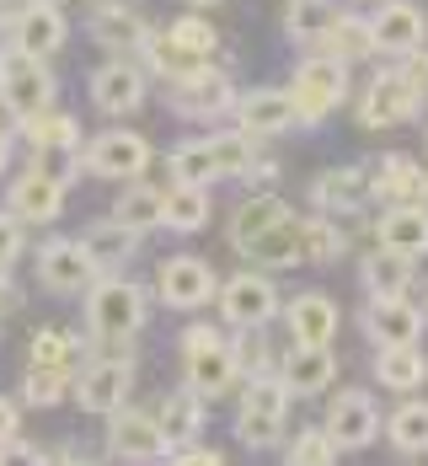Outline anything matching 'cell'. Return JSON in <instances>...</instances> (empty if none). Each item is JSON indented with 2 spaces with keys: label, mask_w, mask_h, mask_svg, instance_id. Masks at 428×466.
I'll return each instance as SVG.
<instances>
[{
  "label": "cell",
  "mask_w": 428,
  "mask_h": 466,
  "mask_svg": "<svg viewBox=\"0 0 428 466\" xmlns=\"http://www.w3.org/2000/svg\"><path fill=\"white\" fill-rule=\"evenodd\" d=\"M81 247L92 252V263H96V268L107 274V268H118V263H129V258L140 252V231H134V226H124L118 215H107V220L86 226Z\"/></svg>",
  "instance_id": "28"
},
{
  "label": "cell",
  "mask_w": 428,
  "mask_h": 466,
  "mask_svg": "<svg viewBox=\"0 0 428 466\" xmlns=\"http://www.w3.org/2000/svg\"><path fill=\"white\" fill-rule=\"evenodd\" d=\"M370 198H385V204H407L418 198V183H423V167L413 156H381L370 172Z\"/></svg>",
  "instance_id": "31"
},
{
  "label": "cell",
  "mask_w": 428,
  "mask_h": 466,
  "mask_svg": "<svg viewBox=\"0 0 428 466\" xmlns=\"http://www.w3.org/2000/svg\"><path fill=\"white\" fill-rule=\"evenodd\" d=\"M102 268L92 263V252L70 236H54L38 247V284L48 295H86V284L96 279Z\"/></svg>",
  "instance_id": "13"
},
{
  "label": "cell",
  "mask_w": 428,
  "mask_h": 466,
  "mask_svg": "<svg viewBox=\"0 0 428 466\" xmlns=\"http://www.w3.org/2000/svg\"><path fill=\"white\" fill-rule=\"evenodd\" d=\"M107 456H118V461H166L172 445H166L155 413H140V408L124 402V408L107 413Z\"/></svg>",
  "instance_id": "11"
},
{
  "label": "cell",
  "mask_w": 428,
  "mask_h": 466,
  "mask_svg": "<svg viewBox=\"0 0 428 466\" xmlns=\"http://www.w3.org/2000/svg\"><path fill=\"white\" fill-rule=\"evenodd\" d=\"M161 226L166 231H204L209 226V187L204 183H172L161 193Z\"/></svg>",
  "instance_id": "30"
},
{
  "label": "cell",
  "mask_w": 428,
  "mask_h": 466,
  "mask_svg": "<svg viewBox=\"0 0 428 466\" xmlns=\"http://www.w3.org/2000/svg\"><path fill=\"white\" fill-rule=\"evenodd\" d=\"M364 198H370L364 167H337V172H322V177L311 183V204H316L322 215H359Z\"/></svg>",
  "instance_id": "25"
},
{
  "label": "cell",
  "mask_w": 428,
  "mask_h": 466,
  "mask_svg": "<svg viewBox=\"0 0 428 466\" xmlns=\"http://www.w3.org/2000/svg\"><path fill=\"white\" fill-rule=\"evenodd\" d=\"M22 252H27V226H22V220H16L11 209H0V263L11 268V263H16Z\"/></svg>",
  "instance_id": "46"
},
{
  "label": "cell",
  "mask_w": 428,
  "mask_h": 466,
  "mask_svg": "<svg viewBox=\"0 0 428 466\" xmlns=\"http://www.w3.org/2000/svg\"><path fill=\"white\" fill-rule=\"evenodd\" d=\"M289 461H294V466H333V461H337V445H333V434H327L322 423H311V429H300V434L289 440Z\"/></svg>",
  "instance_id": "44"
},
{
  "label": "cell",
  "mask_w": 428,
  "mask_h": 466,
  "mask_svg": "<svg viewBox=\"0 0 428 466\" xmlns=\"http://www.w3.org/2000/svg\"><path fill=\"white\" fill-rule=\"evenodd\" d=\"M54 92H59V81H54L44 54H27V48H16V44L0 48V107L16 124L33 118V113H44V107H54Z\"/></svg>",
  "instance_id": "3"
},
{
  "label": "cell",
  "mask_w": 428,
  "mask_h": 466,
  "mask_svg": "<svg viewBox=\"0 0 428 466\" xmlns=\"http://www.w3.org/2000/svg\"><path fill=\"white\" fill-rule=\"evenodd\" d=\"M214 295H220V317L231 327H268L279 317V306H284L279 289H274V279H268V274H252V268L236 274V279H225Z\"/></svg>",
  "instance_id": "12"
},
{
  "label": "cell",
  "mask_w": 428,
  "mask_h": 466,
  "mask_svg": "<svg viewBox=\"0 0 428 466\" xmlns=\"http://www.w3.org/2000/svg\"><path fill=\"white\" fill-rule=\"evenodd\" d=\"M70 380H75L70 370H38V365H33L27 380H22V402H27V408H54V402H65Z\"/></svg>",
  "instance_id": "43"
},
{
  "label": "cell",
  "mask_w": 428,
  "mask_h": 466,
  "mask_svg": "<svg viewBox=\"0 0 428 466\" xmlns=\"http://www.w3.org/2000/svg\"><path fill=\"white\" fill-rule=\"evenodd\" d=\"M44 5H59V0H44Z\"/></svg>",
  "instance_id": "53"
},
{
  "label": "cell",
  "mask_w": 428,
  "mask_h": 466,
  "mask_svg": "<svg viewBox=\"0 0 428 466\" xmlns=\"http://www.w3.org/2000/svg\"><path fill=\"white\" fill-rule=\"evenodd\" d=\"M343 96H348V65L337 54H305L294 70V86H289L294 124H322L327 113L343 107Z\"/></svg>",
  "instance_id": "4"
},
{
  "label": "cell",
  "mask_w": 428,
  "mask_h": 466,
  "mask_svg": "<svg viewBox=\"0 0 428 466\" xmlns=\"http://www.w3.org/2000/svg\"><path fill=\"white\" fill-rule=\"evenodd\" d=\"M144 317H150V295L134 279L107 268L86 284V327L96 343H129L144 327Z\"/></svg>",
  "instance_id": "1"
},
{
  "label": "cell",
  "mask_w": 428,
  "mask_h": 466,
  "mask_svg": "<svg viewBox=\"0 0 428 466\" xmlns=\"http://www.w3.org/2000/svg\"><path fill=\"white\" fill-rule=\"evenodd\" d=\"M134 391V360L129 354H102V360H86L75 380H70V397L81 402V413H96L107 419L113 408H124Z\"/></svg>",
  "instance_id": "7"
},
{
  "label": "cell",
  "mask_w": 428,
  "mask_h": 466,
  "mask_svg": "<svg viewBox=\"0 0 428 466\" xmlns=\"http://www.w3.org/2000/svg\"><path fill=\"white\" fill-rule=\"evenodd\" d=\"M375 375L385 391H418L428 380V354L418 343H385L375 354Z\"/></svg>",
  "instance_id": "29"
},
{
  "label": "cell",
  "mask_w": 428,
  "mask_h": 466,
  "mask_svg": "<svg viewBox=\"0 0 428 466\" xmlns=\"http://www.w3.org/2000/svg\"><path fill=\"white\" fill-rule=\"evenodd\" d=\"M113 215H118L124 226H134L140 236L155 231V226H161V187L129 177V183L118 187V198H113Z\"/></svg>",
  "instance_id": "35"
},
{
  "label": "cell",
  "mask_w": 428,
  "mask_h": 466,
  "mask_svg": "<svg viewBox=\"0 0 428 466\" xmlns=\"http://www.w3.org/2000/svg\"><path fill=\"white\" fill-rule=\"evenodd\" d=\"M11 434H22V408L11 397H0V440H11Z\"/></svg>",
  "instance_id": "49"
},
{
  "label": "cell",
  "mask_w": 428,
  "mask_h": 466,
  "mask_svg": "<svg viewBox=\"0 0 428 466\" xmlns=\"http://www.w3.org/2000/svg\"><path fill=\"white\" fill-rule=\"evenodd\" d=\"M166 102H172V113H183L193 124H209V118H225L236 107V86H231L225 70H214L204 59V65H193V70L166 81Z\"/></svg>",
  "instance_id": "6"
},
{
  "label": "cell",
  "mask_w": 428,
  "mask_h": 466,
  "mask_svg": "<svg viewBox=\"0 0 428 466\" xmlns=\"http://www.w3.org/2000/svg\"><path fill=\"white\" fill-rule=\"evenodd\" d=\"M241 338L231 343V354H236V370L241 375H263L268 370V338H263V327H236Z\"/></svg>",
  "instance_id": "45"
},
{
  "label": "cell",
  "mask_w": 428,
  "mask_h": 466,
  "mask_svg": "<svg viewBox=\"0 0 428 466\" xmlns=\"http://www.w3.org/2000/svg\"><path fill=\"white\" fill-rule=\"evenodd\" d=\"M322 429L333 434L337 451H364V445L381 434V408H375L370 391H337Z\"/></svg>",
  "instance_id": "16"
},
{
  "label": "cell",
  "mask_w": 428,
  "mask_h": 466,
  "mask_svg": "<svg viewBox=\"0 0 428 466\" xmlns=\"http://www.w3.org/2000/svg\"><path fill=\"white\" fill-rule=\"evenodd\" d=\"M183 370H188V386L198 397H225L241 380L231 338H225L220 327H204V322L183 332Z\"/></svg>",
  "instance_id": "5"
},
{
  "label": "cell",
  "mask_w": 428,
  "mask_h": 466,
  "mask_svg": "<svg viewBox=\"0 0 428 466\" xmlns=\"http://www.w3.org/2000/svg\"><path fill=\"white\" fill-rule=\"evenodd\" d=\"M166 38H172L177 48H188L193 59H214V48H220V33H214V22H209V16H198V11L177 16V22L166 27Z\"/></svg>",
  "instance_id": "40"
},
{
  "label": "cell",
  "mask_w": 428,
  "mask_h": 466,
  "mask_svg": "<svg viewBox=\"0 0 428 466\" xmlns=\"http://www.w3.org/2000/svg\"><path fill=\"white\" fill-rule=\"evenodd\" d=\"M333 375H337V360L327 343H294L284 354V365H279V380H284L289 397H322L333 386Z\"/></svg>",
  "instance_id": "21"
},
{
  "label": "cell",
  "mask_w": 428,
  "mask_h": 466,
  "mask_svg": "<svg viewBox=\"0 0 428 466\" xmlns=\"http://www.w3.org/2000/svg\"><path fill=\"white\" fill-rule=\"evenodd\" d=\"M16 135H27L33 150H81V124L70 113H59V107H44V113L22 118Z\"/></svg>",
  "instance_id": "32"
},
{
  "label": "cell",
  "mask_w": 428,
  "mask_h": 466,
  "mask_svg": "<svg viewBox=\"0 0 428 466\" xmlns=\"http://www.w3.org/2000/svg\"><path fill=\"white\" fill-rule=\"evenodd\" d=\"M370 33H375V54H413L428 38V16L413 0H385L381 11L370 16Z\"/></svg>",
  "instance_id": "20"
},
{
  "label": "cell",
  "mask_w": 428,
  "mask_h": 466,
  "mask_svg": "<svg viewBox=\"0 0 428 466\" xmlns=\"http://www.w3.org/2000/svg\"><path fill=\"white\" fill-rule=\"evenodd\" d=\"M214 289H220L214 268L204 258H193V252L161 258V268H155V295H161L166 311H198V306L214 300Z\"/></svg>",
  "instance_id": "9"
},
{
  "label": "cell",
  "mask_w": 428,
  "mask_h": 466,
  "mask_svg": "<svg viewBox=\"0 0 428 466\" xmlns=\"http://www.w3.org/2000/svg\"><path fill=\"white\" fill-rule=\"evenodd\" d=\"M11 300H16V289H11V268L0 263V311H11Z\"/></svg>",
  "instance_id": "50"
},
{
  "label": "cell",
  "mask_w": 428,
  "mask_h": 466,
  "mask_svg": "<svg viewBox=\"0 0 428 466\" xmlns=\"http://www.w3.org/2000/svg\"><path fill=\"white\" fill-rule=\"evenodd\" d=\"M252 135H241V129H231V135H204V140H188L172 150V161H166V172H172V183H220V177H241L246 167H252Z\"/></svg>",
  "instance_id": "2"
},
{
  "label": "cell",
  "mask_w": 428,
  "mask_h": 466,
  "mask_svg": "<svg viewBox=\"0 0 428 466\" xmlns=\"http://www.w3.org/2000/svg\"><path fill=\"white\" fill-rule=\"evenodd\" d=\"M402 76H407V86H413V92L428 96V54H423V48L402 54Z\"/></svg>",
  "instance_id": "47"
},
{
  "label": "cell",
  "mask_w": 428,
  "mask_h": 466,
  "mask_svg": "<svg viewBox=\"0 0 428 466\" xmlns=\"http://www.w3.org/2000/svg\"><path fill=\"white\" fill-rule=\"evenodd\" d=\"M231 113H236L241 135H252V140H274V135L294 129V102H289V92H279V86L241 92Z\"/></svg>",
  "instance_id": "19"
},
{
  "label": "cell",
  "mask_w": 428,
  "mask_h": 466,
  "mask_svg": "<svg viewBox=\"0 0 428 466\" xmlns=\"http://www.w3.org/2000/svg\"><path fill=\"white\" fill-rule=\"evenodd\" d=\"M418 102H423V92H413L402 70H385L359 96V118H364V129H391V124H407L418 113Z\"/></svg>",
  "instance_id": "18"
},
{
  "label": "cell",
  "mask_w": 428,
  "mask_h": 466,
  "mask_svg": "<svg viewBox=\"0 0 428 466\" xmlns=\"http://www.w3.org/2000/svg\"><path fill=\"white\" fill-rule=\"evenodd\" d=\"M284 209H289V204L279 198V193H252V198H246V204L236 209V220H231V247L241 252V247H246L252 236L263 231L268 220H279Z\"/></svg>",
  "instance_id": "39"
},
{
  "label": "cell",
  "mask_w": 428,
  "mask_h": 466,
  "mask_svg": "<svg viewBox=\"0 0 428 466\" xmlns=\"http://www.w3.org/2000/svg\"><path fill=\"white\" fill-rule=\"evenodd\" d=\"M359 279L370 289V300H385V295H407V284H413V258H402V252H375V258H364V268H359Z\"/></svg>",
  "instance_id": "33"
},
{
  "label": "cell",
  "mask_w": 428,
  "mask_h": 466,
  "mask_svg": "<svg viewBox=\"0 0 428 466\" xmlns=\"http://www.w3.org/2000/svg\"><path fill=\"white\" fill-rule=\"evenodd\" d=\"M333 16H337L333 0H289V38L305 44V48H322Z\"/></svg>",
  "instance_id": "38"
},
{
  "label": "cell",
  "mask_w": 428,
  "mask_h": 466,
  "mask_svg": "<svg viewBox=\"0 0 428 466\" xmlns=\"http://www.w3.org/2000/svg\"><path fill=\"white\" fill-rule=\"evenodd\" d=\"M144 167H150V140L134 135V129H102V135H92V145L81 150V172H92L102 183L144 177Z\"/></svg>",
  "instance_id": "8"
},
{
  "label": "cell",
  "mask_w": 428,
  "mask_h": 466,
  "mask_svg": "<svg viewBox=\"0 0 428 466\" xmlns=\"http://www.w3.org/2000/svg\"><path fill=\"white\" fill-rule=\"evenodd\" d=\"M5 22H11V0H0V33H5Z\"/></svg>",
  "instance_id": "51"
},
{
  "label": "cell",
  "mask_w": 428,
  "mask_h": 466,
  "mask_svg": "<svg viewBox=\"0 0 428 466\" xmlns=\"http://www.w3.org/2000/svg\"><path fill=\"white\" fill-rule=\"evenodd\" d=\"M144 70L134 59H107L102 70H92V102L96 113H107V118H129V113H140L144 107Z\"/></svg>",
  "instance_id": "15"
},
{
  "label": "cell",
  "mask_w": 428,
  "mask_h": 466,
  "mask_svg": "<svg viewBox=\"0 0 428 466\" xmlns=\"http://www.w3.org/2000/svg\"><path fill=\"white\" fill-rule=\"evenodd\" d=\"M27 360L38 365V370H81V338L75 332H65V327H38L33 332V349H27Z\"/></svg>",
  "instance_id": "34"
},
{
  "label": "cell",
  "mask_w": 428,
  "mask_h": 466,
  "mask_svg": "<svg viewBox=\"0 0 428 466\" xmlns=\"http://www.w3.org/2000/svg\"><path fill=\"white\" fill-rule=\"evenodd\" d=\"M155 423H161V434H166V445L177 451V445H188L204 434V397L193 391V386H177V391H166L161 397V408H155Z\"/></svg>",
  "instance_id": "27"
},
{
  "label": "cell",
  "mask_w": 428,
  "mask_h": 466,
  "mask_svg": "<svg viewBox=\"0 0 428 466\" xmlns=\"http://www.w3.org/2000/svg\"><path fill=\"white\" fill-rule=\"evenodd\" d=\"M155 27L144 22L134 5H107V0H96V16H92V38L102 48H124V54H140V44L150 38Z\"/></svg>",
  "instance_id": "26"
},
{
  "label": "cell",
  "mask_w": 428,
  "mask_h": 466,
  "mask_svg": "<svg viewBox=\"0 0 428 466\" xmlns=\"http://www.w3.org/2000/svg\"><path fill=\"white\" fill-rule=\"evenodd\" d=\"M375 241L385 252H402V258H428V209L418 198L385 204V215L375 220Z\"/></svg>",
  "instance_id": "22"
},
{
  "label": "cell",
  "mask_w": 428,
  "mask_h": 466,
  "mask_svg": "<svg viewBox=\"0 0 428 466\" xmlns=\"http://www.w3.org/2000/svg\"><path fill=\"white\" fill-rule=\"evenodd\" d=\"M279 311L289 317V338H294V343H333L337 338V300L322 295V289L294 295V300L279 306Z\"/></svg>",
  "instance_id": "24"
},
{
  "label": "cell",
  "mask_w": 428,
  "mask_h": 466,
  "mask_svg": "<svg viewBox=\"0 0 428 466\" xmlns=\"http://www.w3.org/2000/svg\"><path fill=\"white\" fill-rule=\"evenodd\" d=\"M385 434L402 456H428V402H402L385 423Z\"/></svg>",
  "instance_id": "37"
},
{
  "label": "cell",
  "mask_w": 428,
  "mask_h": 466,
  "mask_svg": "<svg viewBox=\"0 0 428 466\" xmlns=\"http://www.w3.org/2000/svg\"><path fill=\"white\" fill-rule=\"evenodd\" d=\"M327 54H337L343 65H353V59H370L375 54V33H370V16H348V11H337L333 27H327V38H322Z\"/></svg>",
  "instance_id": "36"
},
{
  "label": "cell",
  "mask_w": 428,
  "mask_h": 466,
  "mask_svg": "<svg viewBox=\"0 0 428 466\" xmlns=\"http://www.w3.org/2000/svg\"><path fill=\"white\" fill-rule=\"evenodd\" d=\"M343 247H348V231L337 226V215H311L305 220V263H337Z\"/></svg>",
  "instance_id": "41"
},
{
  "label": "cell",
  "mask_w": 428,
  "mask_h": 466,
  "mask_svg": "<svg viewBox=\"0 0 428 466\" xmlns=\"http://www.w3.org/2000/svg\"><path fill=\"white\" fill-rule=\"evenodd\" d=\"M5 33H11V44L16 48L44 54V59L70 44V22H65V11H59V5H44V0H22V5L11 11Z\"/></svg>",
  "instance_id": "14"
},
{
  "label": "cell",
  "mask_w": 428,
  "mask_h": 466,
  "mask_svg": "<svg viewBox=\"0 0 428 466\" xmlns=\"http://www.w3.org/2000/svg\"><path fill=\"white\" fill-rule=\"evenodd\" d=\"M236 434L246 451H274L284 440V413H257V408H241L236 413Z\"/></svg>",
  "instance_id": "42"
},
{
  "label": "cell",
  "mask_w": 428,
  "mask_h": 466,
  "mask_svg": "<svg viewBox=\"0 0 428 466\" xmlns=\"http://www.w3.org/2000/svg\"><path fill=\"white\" fill-rule=\"evenodd\" d=\"M241 258L257 263V268H294V263H305V220L294 209H284L279 220H268L241 247Z\"/></svg>",
  "instance_id": "17"
},
{
  "label": "cell",
  "mask_w": 428,
  "mask_h": 466,
  "mask_svg": "<svg viewBox=\"0 0 428 466\" xmlns=\"http://www.w3.org/2000/svg\"><path fill=\"white\" fill-rule=\"evenodd\" d=\"M11 145H16V118L0 107V177H5V167H11Z\"/></svg>",
  "instance_id": "48"
},
{
  "label": "cell",
  "mask_w": 428,
  "mask_h": 466,
  "mask_svg": "<svg viewBox=\"0 0 428 466\" xmlns=\"http://www.w3.org/2000/svg\"><path fill=\"white\" fill-rule=\"evenodd\" d=\"M65 177H54L48 167H27V172H16L11 187H5V209L22 220V226H54L59 220V209H65Z\"/></svg>",
  "instance_id": "10"
},
{
  "label": "cell",
  "mask_w": 428,
  "mask_h": 466,
  "mask_svg": "<svg viewBox=\"0 0 428 466\" xmlns=\"http://www.w3.org/2000/svg\"><path fill=\"white\" fill-rule=\"evenodd\" d=\"M364 332H370L375 349H385V343H418V338H423V311L407 306V295L370 300V306H364Z\"/></svg>",
  "instance_id": "23"
},
{
  "label": "cell",
  "mask_w": 428,
  "mask_h": 466,
  "mask_svg": "<svg viewBox=\"0 0 428 466\" xmlns=\"http://www.w3.org/2000/svg\"><path fill=\"white\" fill-rule=\"evenodd\" d=\"M188 5H214V0H188Z\"/></svg>",
  "instance_id": "52"
}]
</instances>
